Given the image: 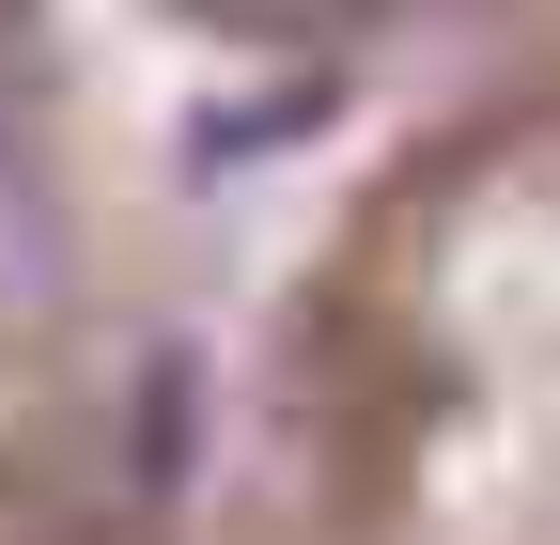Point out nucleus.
I'll return each instance as SVG.
<instances>
[{
	"mask_svg": "<svg viewBox=\"0 0 560 545\" xmlns=\"http://www.w3.org/2000/svg\"><path fill=\"white\" fill-rule=\"evenodd\" d=\"M62 281V219H47V187L16 172V141H0V297H47Z\"/></svg>",
	"mask_w": 560,
	"mask_h": 545,
	"instance_id": "f257e3e1",
	"label": "nucleus"
},
{
	"mask_svg": "<svg viewBox=\"0 0 560 545\" xmlns=\"http://www.w3.org/2000/svg\"><path fill=\"white\" fill-rule=\"evenodd\" d=\"M32 79V0H0V94Z\"/></svg>",
	"mask_w": 560,
	"mask_h": 545,
	"instance_id": "f03ea898",
	"label": "nucleus"
}]
</instances>
